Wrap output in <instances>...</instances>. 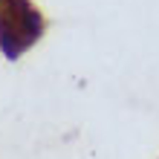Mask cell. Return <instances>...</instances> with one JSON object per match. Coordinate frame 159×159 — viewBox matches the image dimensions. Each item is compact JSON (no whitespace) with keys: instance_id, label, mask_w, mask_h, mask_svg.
Returning <instances> with one entry per match:
<instances>
[{"instance_id":"obj_1","label":"cell","mask_w":159,"mask_h":159,"mask_svg":"<svg viewBox=\"0 0 159 159\" xmlns=\"http://www.w3.org/2000/svg\"><path fill=\"white\" fill-rule=\"evenodd\" d=\"M46 20L32 0H0V52L9 61L41 41Z\"/></svg>"}]
</instances>
